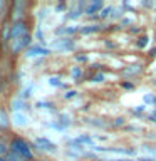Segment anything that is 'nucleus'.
<instances>
[{"mask_svg":"<svg viewBox=\"0 0 156 161\" xmlns=\"http://www.w3.org/2000/svg\"><path fill=\"white\" fill-rule=\"evenodd\" d=\"M8 106H10V111H12V113H29V111L32 109V106H30L29 101L19 97L17 94L10 99V104Z\"/></svg>","mask_w":156,"mask_h":161,"instance_id":"nucleus-7","label":"nucleus"},{"mask_svg":"<svg viewBox=\"0 0 156 161\" xmlns=\"http://www.w3.org/2000/svg\"><path fill=\"white\" fill-rule=\"evenodd\" d=\"M5 161H25V159L20 158V156H17L15 153H12V151H8V154L5 156Z\"/></svg>","mask_w":156,"mask_h":161,"instance_id":"nucleus-26","label":"nucleus"},{"mask_svg":"<svg viewBox=\"0 0 156 161\" xmlns=\"http://www.w3.org/2000/svg\"><path fill=\"white\" fill-rule=\"evenodd\" d=\"M57 37H70L74 34H79V25H60L54 30Z\"/></svg>","mask_w":156,"mask_h":161,"instance_id":"nucleus-13","label":"nucleus"},{"mask_svg":"<svg viewBox=\"0 0 156 161\" xmlns=\"http://www.w3.org/2000/svg\"><path fill=\"white\" fill-rule=\"evenodd\" d=\"M3 52H5V50L2 49V45H0V70H2V59H3Z\"/></svg>","mask_w":156,"mask_h":161,"instance_id":"nucleus-35","label":"nucleus"},{"mask_svg":"<svg viewBox=\"0 0 156 161\" xmlns=\"http://www.w3.org/2000/svg\"><path fill=\"white\" fill-rule=\"evenodd\" d=\"M42 161H47V159H42Z\"/></svg>","mask_w":156,"mask_h":161,"instance_id":"nucleus-43","label":"nucleus"},{"mask_svg":"<svg viewBox=\"0 0 156 161\" xmlns=\"http://www.w3.org/2000/svg\"><path fill=\"white\" fill-rule=\"evenodd\" d=\"M0 161H5V158H0Z\"/></svg>","mask_w":156,"mask_h":161,"instance_id":"nucleus-42","label":"nucleus"},{"mask_svg":"<svg viewBox=\"0 0 156 161\" xmlns=\"http://www.w3.org/2000/svg\"><path fill=\"white\" fill-rule=\"evenodd\" d=\"M136 44H138V47H139V49H144L146 45H148V37H146V35H143V37H139Z\"/></svg>","mask_w":156,"mask_h":161,"instance_id":"nucleus-28","label":"nucleus"},{"mask_svg":"<svg viewBox=\"0 0 156 161\" xmlns=\"http://www.w3.org/2000/svg\"><path fill=\"white\" fill-rule=\"evenodd\" d=\"M34 44V34H25L22 37H17V39H10L8 40V45H7V52L10 57H19L20 54H24L30 45Z\"/></svg>","mask_w":156,"mask_h":161,"instance_id":"nucleus-2","label":"nucleus"},{"mask_svg":"<svg viewBox=\"0 0 156 161\" xmlns=\"http://www.w3.org/2000/svg\"><path fill=\"white\" fill-rule=\"evenodd\" d=\"M123 87L124 89H133V84L131 82H123Z\"/></svg>","mask_w":156,"mask_h":161,"instance_id":"nucleus-36","label":"nucleus"},{"mask_svg":"<svg viewBox=\"0 0 156 161\" xmlns=\"http://www.w3.org/2000/svg\"><path fill=\"white\" fill-rule=\"evenodd\" d=\"M10 151L15 153L20 158H24L25 161H34L35 156H34V148H32V143H29L25 138L19 134H14L10 138Z\"/></svg>","mask_w":156,"mask_h":161,"instance_id":"nucleus-1","label":"nucleus"},{"mask_svg":"<svg viewBox=\"0 0 156 161\" xmlns=\"http://www.w3.org/2000/svg\"><path fill=\"white\" fill-rule=\"evenodd\" d=\"M70 141H74L75 144H79V146H89V148H94V139L91 138L89 134H79L77 138H74V139H70Z\"/></svg>","mask_w":156,"mask_h":161,"instance_id":"nucleus-15","label":"nucleus"},{"mask_svg":"<svg viewBox=\"0 0 156 161\" xmlns=\"http://www.w3.org/2000/svg\"><path fill=\"white\" fill-rule=\"evenodd\" d=\"M10 22L8 19H5L0 22V45H2V49L7 52V45H8V40H10Z\"/></svg>","mask_w":156,"mask_h":161,"instance_id":"nucleus-8","label":"nucleus"},{"mask_svg":"<svg viewBox=\"0 0 156 161\" xmlns=\"http://www.w3.org/2000/svg\"><path fill=\"white\" fill-rule=\"evenodd\" d=\"M10 129H12V118L8 111L0 106V134H7Z\"/></svg>","mask_w":156,"mask_h":161,"instance_id":"nucleus-9","label":"nucleus"},{"mask_svg":"<svg viewBox=\"0 0 156 161\" xmlns=\"http://www.w3.org/2000/svg\"><path fill=\"white\" fill-rule=\"evenodd\" d=\"M104 161H134V159H104Z\"/></svg>","mask_w":156,"mask_h":161,"instance_id":"nucleus-40","label":"nucleus"},{"mask_svg":"<svg viewBox=\"0 0 156 161\" xmlns=\"http://www.w3.org/2000/svg\"><path fill=\"white\" fill-rule=\"evenodd\" d=\"M104 8V3L101 0H96V2H91V3H86V8H84V14L89 15V17L96 19L99 15V12Z\"/></svg>","mask_w":156,"mask_h":161,"instance_id":"nucleus-12","label":"nucleus"},{"mask_svg":"<svg viewBox=\"0 0 156 161\" xmlns=\"http://www.w3.org/2000/svg\"><path fill=\"white\" fill-rule=\"evenodd\" d=\"M91 149L101 151V153H118V154H129V156L136 154L134 148H103V146H94V148H91Z\"/></svg>","mask_w":156,"mask_h":161,"instance_id":"nucleus-11","label":"nucleus"},{"mask_svg":"<svg viewBox=\"0 0 156 161\" xmlns=\"http://www.w3.org/2000/svg\"><path fill=\"white\" fill-rule=\"evenodd\" d=\"M35 108L42 109V111H50V113H55V104L50 103V101H39V103H35Z\"/></svg>","mask_w":156,"mask_h":161,"instance_id":"nucleus-18","label":"nucleus"},{"mask_svg":"<svg viewBox=\"0 0 156 161\" xmlns=\"http://www.w3.org/2000/svg\"><path fill=\"white\" fill-rule=\"evenodd\" d=\"M141 69H143V67H141L139 64H136V65H129L128 69H124V70H123V74H124V75H133V74L141 72Z\"/></svg>","mask_w":156,"mask_h":161,"instance_id":"nucleus-24","label":"nucleus"},{"mask_svg":"<svg viewBox=\"0 0 156 161\" xmlns=\"http://www.w3.org/2000/svg\"><path fill=\"white\" fill-rule=\"evenodd\" d=\"M75 96H77V91H74V89H69V91H65V92H64V96H62V97H64L65 101H70V99H74Z\"/></svg>","mask_w":156,"mask_h":161,"instance_id":"nucleus-27","label":"nucleus"},{"mask_svg":"<svg viewBox=\"0 0 156 161\" xmlns=\"http://www.w3.org/2000/svg\"><path fill=\"white\" fill-rule=\"evenodd\" d=\"M47 84L52 86V87H65V84L60 80L59 75H50V77L47 79Z\"/></svg>","mask_w":156,"mask_h":161,"instance_id":"nucleus-21","label":"nucleus"},{"mask_svg":"<svg viewBox=\"0 0 156 161\" xmlns=\"http://www.w3.org/2000/svg\"><path fill=\"white\" fill-rule=\"evenodd\" d=\"M149 57H156V47L149 50Z\"/></svg>","mask_w":156,"mask_h":161,"instance_id":"nucleus-37","label":"nucleus"},{"mask_svg":"<svg viewBox=\"0 0 156 161\" xmlns=\"http://www.w3.org/2000/svg\"><path fill=\"white\" fill-rule=\"evenodd\" d=\"M153 97H154V96L146 94V96H144V103H153Z\"/></svg>","mask_w":156,"mask_h":161,"instance_id":"nucleus-33","label":"nucleus"},{"mask_svg":"<svg viewBox=\"0 0 156 161\" xmlns=\"http://www.w3.org/2000/svg\"><path fill=\"white\" fill-rule=\"evenodd\" d=\"M29 8L30 3L25 0H14L10 2V10H8V20L10 22H19V20L29 19Z\"/></svg>","mask_w":156,"mask_h":161,"instance_id":"nucleus-3","label":"nucleus"},{"mask_svg":"<svg viewBox=\"0 0 156 161\" xmlns=\"http://www.w3.org/2000/svg\"><path fill=\"white\" fill-rule=\"evenodd\" d=\"M114 10V7H111V5H108V7H104L103 10L99 12V15H98V19H101V20H104V19H108L109 15H111V12Z\"/></svg>","mask_w":156,"mask_h":161,"instance_id":"nucleus-25","label":"nucleus"},{"mask_svg":"<svg viewBox=\"0 0 156 161\" xmlns=\"http://www.w3.org/2000/svg\"><path fill=\"white\" fill-rule=\"evenodd\" d=\"M34 40H39L40 42V45H44V42H45V34H44V29L40 27H35V32H34Z\"/></svg>","mask_w":156,"mask_h":161,"instance_id":"nucleus-23","label":"nucleus"},{"mask_svg":"<svg viewBox=\"0 0 156 161\" xmlns=\"http://www.w3.org/2000/svg\"><path fill=\"white\" fill-rule=\"evenodd\" d=\"M144 108H146V106H138L134 113H136V114H141V113H144Z\"/></svg>","mask_w":156,"mask_h":161,"instance_id":"nucleus-34","label":"nucleus"},{"mask_svg":"<svg viewBox=\"0 0 156 161\" xmlns=\"http://www.w3.org/2000/svg\"><path fill=\"white\" fill-rule=\"evenodd\" d=\"M138 161H156V159H153V158H141V159H138Z\"/></svg>","mask_w":156,"mask_h":161,"instance_id":"nucleus-39","label":"nucleus"},{"mask_svg":"<svg viewBox=\"0 0 156 161\" xmlns=\"http://www.w3.org/2000/svg\"><path fill=\"white\" fill-rule=\"evenodd\" d=\"M91 79H92V82H103V80H104L106 77H104V74H101V72H98V74H96V75H92V77H91Z\"/></svg>","mask_w":156,"mask_h":161,"instance_id":"nucleus-29","label":"nucleus"},{"mask_svg":"<svg viewBox=\"0 0 156 161\" xmlns=\"http://www.w3.org/2000/svg\"><path fill=\"white\" fill-rule=\"evenodd\" d=\"M0 22H2V20H0Z\"/></svg>","mask_w":156,"mask_h":161,"instance_id":"nucleus-45","label":"nucleus"},{"mask_svg":"<svg viewBox=\"0 0 156 161\" xmlns=\"http://www.w3.org/2000/svg\"><path fill=\"white\" fill-rule=\"evenodd\" d=\"M12 126L15 128H27L30 124V116L27 113H12Z\"/></svg>","mask_w":156,"mask_h":161,"instance_id":"nucleus-10","label":"nucleus"},{"mask_svg":"<svg viewBox=\"0 0 156 161\" xmlns=\"http://www.w3.org/2000/svg\"><path fill=\"white\" fill-rule=\"evenodd\" d=\"M103 30V27H101L99 24H89V25H81L79 27V34L82 35H89V34H98Z\"/></svg>","mask_w":156,"mask_h":161,"instance_id":"nucleus-16","label":"nucleus"},{"mask_svg":"<svg viewBox=\"0 0 156 161\" xmlns=\"http://www.w3.org/2000/svg\"><path fill=\"white\" fill-rule=\"evenodd\" d=\"M153 104L156 106V96H154V97H153Z\"/></svg>","mask_w":156,"mask_h":161,"instance_id":"nucleus-41","label":"nucleus"},{"mask_svg":"<svg viewBox=\"0 0 156 161\" xmlns=\"http://www.w3.org/2000/svg\"><path fill=\"white\" fill-rule=\"evenodd\" d=\"M123 124H124V119H123V118H118V119H116L114 123H113L114 128H119V126H123Z\"/></svg>","mask_w":156,"mask_h":161,"instance_id":"nucleus-30","label":"nucleus"},{"mask_svg":"<svg viewBox=\"0 0 156 161\" xmlns=\"http://www.w3.org/2000/svg\"><path fill=\"white\" fill-rule=\"evenodd\" d=\"M50 54H52V49L45 47V45H40V44H32V45H30V47L24 52L25 59H30V60L47 59Z\"/></svg>","mask_w":156,"mask_h":161,"instance_id":"nucleus-4","label":"nucleus"},{"mask_svg":"<svg viewBox=\"0 0 156 161\" xmlns=\"http://www.w3.org/2000/svg\"><path fill=\"white\" fill-rule=\"evenodd\" d=\"M32 148L37 151H42V153H57V144L54 141H50L45 136H37L32 141Z\"/></svg>","mask_w":156,"mask_h":161,"instance_id":"nucleus-5","label":"nucleus"},{"mask_svg":"<svg viewBox=\"0 0 156 161\" xmlns=\"http://www.w3.org/2000/svg\"><path fill=\"white\" fill-rule=\"evenodd\" d=\"M154 84H156V80H154Z\"/></svg>","mask_w":156,"mask_h":161,"instance_id":"nucleus-44","label":"nucleus"},{"mask_svg":"<svg viewBox=\"0 0 156 161\" xmlns=\"http://www.w3.org/2000/svg\"><path fill=\"white\" fill-rule=\"evenodd\" d=\"M57 123L62 126L64 129H67L70 124H72V118H70L69 114H65V113H60L59 116H57Z\"/></svg>","mask_w":156,"mask_h":161,"instance_id":"nucleus-19","label":"nucleus"},{"mask_svg":"<svg viewBox=\"0 0 156 161\" xmlns=\"http://www.w3.org/2000/svg\"><path fill=\"white\" fill-rule=\"evenodd\" d=\"M32 92H34V84L32 82H25V84H22V87L19 89L17 96L22 97V99H25V101H29L30 96H32Z\"/></svg>","mask_w":156,"mask_h":161,"instance_id":"nucleus-14","label":"nucleus"},{"mask_svg":"<svg viewBox=\"0 0 156 161\" xmlns=\"http://www.w3.org/2000/svg\"><path fill=\"white\" fill-rule=\"evenodd\" d=\"M75 49V42L70 37H57L52 40V50L55 52H72Z\"/></svg>","mask_w":156,"mask_h":161,"instance_id":"nucleus-6","label":"nucleus"},{"mask_svg":"<svg viewBox=\"0 0 156 161\" xmlns=\"http://www.w3.org/2000/svg\"><path fill=\"white\" fill-rule=\"evenodd\" d=\"M8 10H10V2L0 0V20H5L8 17Z\"/></svg>","mask_w":156,"mask_h":161,"instance_id":"nucleus-20","label":"nucleus"},{"mask_svg":"<svg viewBox=\"0 0 156 161\" xmlns=\"http://www.w3.org/2000/svg\"><path fill=\"white\" fill-rule=\"evenodd\" d=\"M75 60H79V62H86V60H87V55H75Z\"/></svg>","mask_w":156,"mask_h":161,"instance_id":"nucleus-32","label":"nucleus"},{"mask_svg":"<svg viewBox=\"0 0 156 161\" xmlns=\"http://www.w3.org/2000/svg\"><path fill=\"white\" fill-rule=\"evenodd\" d=\"M10 151V138L5 134H0V158H5Z\"/></svg>","mask_w":156,"mask_h":161,"instance_id":"nucleus-17","label":"nucleus"},{"mask_svg":"<svg viewBox=\"0 0 156 161\" xmlns=\"http://www.w3.org/2000/svg\"><path fill=\"white\" fill-rule=\"evenodd\" d=\"M65 7H67L65 3H57V5H55V12H62Z\"/></svg>","mask_w":156,"mask_h":161,"instance_id":"nucleus-31","label":"nucleus"},{"mask_svg":"<svg viewBox=\"0 0 156 161\" xmlns=\"http://www.w3.org/2000/svg\"><path fill=\"white\" fill-rule=\"evenodd\" d=\"M149 121H156V109H154V113L149 116Z\"/></svg>","mask_w":156,"mask_h":161,"instance_id":"nucleus-38","label":"nucleus"},{"mask_svg":"<svg viewBox=\"0 0 156 161\" xmlns=\"http://www.w3.org/2000/svg\"><path fill=\"white\" fill-rule=\"evenodd\" d=\"M70 77H72L75 82H79V80L82 79V69H81L79 65H74V67H70Z\"/></svg>","mask_w":156,"mask_h":161,"instance_id":"nucleus-22","label":"nucleus"}]
</instances>
